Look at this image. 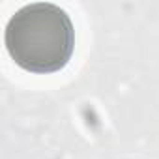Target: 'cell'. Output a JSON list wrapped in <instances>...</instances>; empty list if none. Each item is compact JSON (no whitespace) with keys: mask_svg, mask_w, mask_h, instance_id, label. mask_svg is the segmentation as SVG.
Returning <instances> with one entry per match:
<instances>
[{"mask_svg":"<svg viewBox=\"0 0 159 159\" xmlns=\"http://www.w3.org/2000/svg\"><path fill=\"white\" fill-rule=\"evenodd\" d=\"M4 45L19 67L30 73H54L66 67L73 54V23L60 6L32 2L10 17Z\"/></svg>","mask_w":159,"mask_h":159,"instance_id":"6da1fadb","label":"cell"}]
</instances>
